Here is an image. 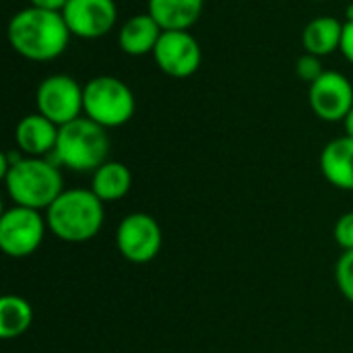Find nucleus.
I'll list each match as a JSON object with an SVG mask.
<instances>
[{
	"label": "nucleus",
	"instance_id": "f257e3e1",
	"mask_svg": "<svg viewBox=\"0 0 353 353\" xmlns=\"http://www.w3.org/2000/svg\"><path fill=\"white\" fill-rule=\"evenodd\" d=\"M6 37L21 58L31 62H50L68 50L72 33L62 12L27 6L10 17Z\"/></svg>",
	"mask_w": 353,
	"mask_h": 353
},
{
	"label": "nucleus",
	"instance_id": "f03ea898",
	"mask_svg": "<svg viewBox=\"0 0 353 353\" xmlns=\"http://www.w3.org/2000/svg\"><path fill=\"white\" fill-rule=\"evenodd\" d=\"M46 211L50 232L70 244L93 240L105 219L103 201L91 188H68Z\"/></svg>",
	"mask_w": 353,
	"mask_h": 353
},
{
	"label": "nucleus",
	"instance_id": "7ed1b4c3",
	"mask_svg": "<svg viewBox=\"0 0 353 353\" xmlns=\"http://www.w3.org/2000/svg\"><path fill=\"white\" fill-rule=\"evenodd\" d=\"M2 178L12 203L35 211L48 209L64 192L60 170L43 157H21Z\"/></svg>",
	"mask_w": 353,
	"mask_h": 353
},
{
	"label": "nucleus",
	"instance_id": "20e7f679",
	"mask_svg": "<svg viewBox=\"0 0 353 353\" xmlns=\"http://www.w3.org/2000/svg\"><path fill=\"white\" fill-rule=\"evenodd\" d=\"M110 137L108 128L81 116L58 130L54 159L72 172H95L108 161Z\"/></svg>",
	"mask_w": 353,
	"mask_h": 353
},
{
	"label": "nucleus",
	"instance_id": "39448f33",
	"mask_svg": "<svg viewBox=\"0 0 353 353\" xmlns=\"http://www.w3.org/2000/svg\"><path fill=\"white\" fill-rule=\"evenodd\" d=\"M134 112V93L122 79L99 74L83 85V116L99 126L120 128L132 120Z\"/></svg>",
	"mask_w": 353,
	"mask_h": 353
},
{
	"label": "nucleus",
	"instance_id": "423d86ee",
	"mask_svg": "<svg viewBox=\"0 0 353 353\" xmlns=\"http://www.w3.org/2000/svg\"><path fill=\"white\" fill-rule=\"evenodd\" d=\"M35 105L41 116L64 126L83 116V85L68 74H50L37 85Z\"/></svg>",
	"mask_w": 353,
	"mask_h": 353
},
{
	"label": "nucleus",
	"instance_id": "0eeeda50",
	"mask_svg": "<svg viewBox=\"0 0 353 353\" xmlns=\"http://www.w3.org/2000/svg\"><path fill=\"white\" fill-rule=\"evenodd\" d=\"M46 223L39 211L14 205L0 217V248L10 259L33 254L43 240Z\"/></svg>",
	"mask_w": 353,
	"mask_h": 353
},
{
	"label": "nucleus",
	"instance_id": "6e6552de",
	"mask_svg": "<svg viewBox=\"0 0 353 353\" xmlns=\"http://www.w3.org/2000/svg\"><path fill=\"white\" fill-rule=\"evenodd\" d=\"M116 244L126 261L145 265L159 254L163 234L155 217L147 213H130L120 221L116 230Z\"/></svg>",
	"mask_w": 353,
	"mask_h": 353
},
{
	"label": "nucleus",
	"instance_id": "1a4fd4ad",
	"mask_svg": "<svg viewBox=\"0 0 353 353\" xmlns=\"http://www.w3.org/2000/svg\"><path fill=\"white\" fill-rule=\"evenodd\" d=\"M151 56L157 68L172 79L192 77L203 62L201 43L190 31H163Z\"/></svg>",
	"mask_w": 353,
	"mask_h": 353
},
{
	"label": "nucleus",
	"instance_id": "9d476101",
	"mask_svg": "<svg viewBox=\"0 0 353 353\" xmlns=\"http://www.w3.org/2000/svg\"><path fill=\"white\" fill-rule=\"evenodd\" d=\"M308 105L325 122H343L353 108L352 81L339 70H325L308 85Z\"/></svg>",
	"mask_w": 353,
	"mask_h": 353
},
{
	"label": "nucleus",
	"instance_id": "9b49d317",
	"mask_svg": "<svg viewBox=\"0 0 353 353\" xmlns=\"http://www.w3.org/2000/svg\"><path fill=\"white\" fill-rule=\"evenodd\" d=\"M62 17L79 39H99L112 33L118 21L116 0H68Z\"/></svg>",
	"mask_w": 353,
	"mask_h": 353
},
{
	"label": "nucleus",
	"instance_id": "f8f14e48",
	"mask_svg": "<svg viewBox=\"0 0 353 353\" xmlns=\"http://www.w3.org/2000/svg\"><path fill=\"white\" fill-rule=\"evenodd\" d=\"M58 130H60L58 124L35 112L23 116L17 122L14 141L19 151L25 153L27 157H43L48 153H54L58 143Z\"/></svg>",
	"mask_w": 353,
	"mask_h": 353
},
{
	"label": "nucleus",
	"instance_id": "ddd939ff",
	"mask_svg": "<svg viewBox=\"0 0 353 353\" xmlns=\"http://www.w3.org/2000/svg\"><path fill=\"white\" fill-rule=\"evenodd\" d=\"M163 29L149 12L132 14L118 29V46L126 56H147L153 54Z\"/></svg>",
	"mask_w": 353,
	"mask_h": 353
},
{
	"label": "nucleus",
	"instance_id": "4468645a",
	"mask_svg": "<svg viewBox=\"0 0 353 353\" xmlns=\"http://www.w3.org/2000/svg\"><path fill=\"white\" fill-rule=\"evenodd\" d=\"M321 172L329 184L339 190H353V139L339 137L325 145L321 153Z\"/></svg>",
	"mask_w": 353,
	"mask_h": 353
},
{
	"label": "nucleus",
	"instance_id": "2eb2a0df",
	"mask_svg": "<svg viewBox=\"0 0 353 353\" xmlns=\"http://www.w3.org/2000/svg\"><path fill=\"white\" fill-rule=\"evenodd\" d=\"M205 0H147V12L163 31H188L203 14Z\"/></svg>",
	"mask_w": 353,
	"mask_h": 353
},
{
	"label": "nucleus",
	"instance_id": "dca6fc26",
	"mask_svg": "<svg viewBox=\"0 0 353 353\" xmlns=\"http://www.w3.org/2000/svg\"><path fill=\"white\" fill-rule=\"evenodd\" d=\"M343 23L335 17H316L302 31V46L312 56H331L341 50Z\"/></svg>",
	"mask_w": 353,
	"mask_h": 353
},
{
	"label": "nucleus",
	"instance_id": "f3484780",
	"mask_svg": "<svg viewBox=\"0 0 353 353\" xmlns=\"http://www.w3.org/2000/svg\"><path fill=\"white\" fill-rule=\"evenodd\" d=\"M132 188V172L122 161H105L101 168L93 172L91 178V190L103 201H120L124 199Z\"/></svg>",
	"mask_w": 353,
	"mask_h": 353
},
{
	"label": "nucleus",
	"instance_id": "a211bd4d",
	"mask_svg": "<svg viewBox=\"0 0 353 353\" xmlns=\"http://www.w3.org/2000/svg\"><path fill=\"white\" fill-rule=\"evenodd\" d=\"M33 323V308L21 296H4L0 300V337L17 339Z\"/></svg>",
	"mask_w": 353,
	"mask_h": 353
},
{
	"label": "nucleus",
	"instance_id": "6ab92c4d",
	"mask_svg": "<svg viewBox=\"0 0 353 353\" xmlns=\"http://www.w3.org/2000/svg\"><path fill=\"white\" fill-rule=\"evenodd\" d=\"M337 285L339 292L353 304V250H347L337 263Z\"/></svg>",
	"mask_w": 353,
	"mask_h": 353
},
{
	"label": "nucleus",
	"instance_id": "aec40b11",
	"mask_svg": "<svg viewBox=\"0 0 353 353\" xmlns=\"http://www.w3.org/2000/svg\"><path fill=\"white\" fill-rule=\"evenodd\" d=\"M323 72H325V68H323V62H321L319 56H312V54L304 52V54L296 60V74H298L302 81H306L308 85L314 83Z\"/></svg>",
	"mask_w": 353,
	"mask_h": 353
},
{
	"label": "nucleus",
	"instance_id": "412c9836",
	"mask_svg": "<svg viewBox=\"0 0 353 353\" xmlns=\"http://www.w3.org/2000/svg\"><path fill=\"white\" fill-rule=\"evenodd\" d=\"M335 240L347 252L353 250V211L341 215L335 223Z\"/></svg>",
	"mask_w": 353,
	"mask_h": 353
},
{
	"label": "nucleus",
	"instance_id": "4be33fe9",
	"mask_svg": "<svg viewBox=\"0 0 353 353\" xmlns=\"http://www.w3.org/2000/svg\"><path fill=\"white\" fill-rule=\"evenodd\" d=\"M343 58L353 64V21L343 23V39H341V50Z\"/></svg>",
	"mask_w": 353,
	"mask_h": 353
},
{
	"label": "nucleus",
	"instance_id": "5701e85b",
	"mask_svg": "<svg viewBox=\"0 0 353 353\" xmlns=\"http://www.w3.org/2000/svg\"><path fill=\"white\" fill-rule=\"evenodd\" d=\"M29 6L41 8V10H52V12H62L68 0H27Z\"/></svg>",
	"mask_w": 353,
	"mask_h": 353
},
{
	"label": "nucleus",
	"instance_id": "b1692460",
	"mask_svg": "<svg viewBox=\"0 0 353 353\" xmlns=\"http://www.w3.org/2000/svg\"><path fill=\"white\" fill-rule=\"evenodd\" d=\"M343 128H345V134L353 139V108L350 110V114L345 116V120H343Z\"/></svg>",
	"mask_w": 353,
	"mask_h": 353
},
{
	"label": "nucleus",
	"instance_id": "393cba45",
	"mask_svg": "<svg viewBox=\"0 0 353 353\" xmlns=\"http://www.w3.org/2000/svg\"><path fill=\"white\" fill-rule=\"evenodd\" d=\"M345 21H353V2H350L345 8Z\"/></svg>",
	"mask_w": 353,
	"mask_h": 353
},
{
	"label": "nucleus",
	"instance_id": "a878e982",
	"mask_svg": "<svg viewBox=\"0 0 353 353\" xmlns=\"http://www.w3.org/2000/svg\"><path fill=\"white\" fill-rule=\"evenodd\" d=\"M312 2H323V0H312Z\"/></svg>",
	"mask_w": 353,
	"mask_h": 353
}]
</instances>
